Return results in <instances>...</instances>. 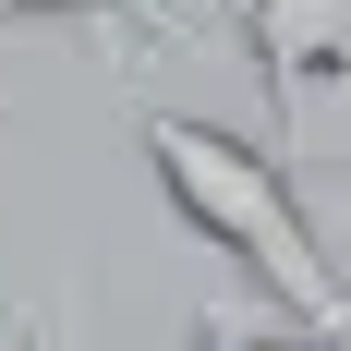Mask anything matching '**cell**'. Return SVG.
I'll return each instance as SVG.
<instances>
[{
  "mask_svg": "<svg viewBox=\"0 0 351 351\" xmlns=\"http://www.w3.org/2000/svg\"><path fill=\"white\" fill-rule=\"evenodd\" d=\"M145 170H158V194L206 230V254H230L267 303H291V327H315L327 351H351V279L327 267L315 206H303V182L279 170V145L230 134V121H194V109H145Z\"/></svg>",
  "mask_w": 351,
  "mask_h": 351,
  "instance_id": "obj_1",
  "label": "cell"
},
{
  "mask_svg": "<svg viewBox=\"0 0 351 351\" xmlns=\"http://www.w3.org/2000/svg\"><path fill=\"white\" fill-rule=\"evenodd\" d=\"M243 36H254V85L279 109V134H303L315 97H339L351 73V0H243Z\"/></svg>",
  "mask_w": 351,
  "mask_h": 351,
  "instance_id": "obj_2",
  "label": "cell"
},
{
  "mask_svg": "<svg viewBox=\"0 0 351 351\" xmlns=\"http://www.w3.org/2000/svg\"><path fill=\"white\" fill-rule=\"evenodd\" d=\"M0 25H121L134 49H182V12L170 0H0Z\"/></svg>",
  "mask_w": 351,
  "mask_h": 351,
  "instance_id": "obj_3",
  "label": "cell"
},
{
  "mask_svg": "<svg viewBox=\"0 0 351 351\" xmlns=\"http://www.w3.org/2000/svg\"><path fill=\"white\" fill-rule=\"evenodd\" d=\"M0 351H97L73 327V303H0Z\"/></svg>",
  "mask_w": 351,
  "mask_h": 351,
  "instance_id": "obj_4",
  "label": "cell"
},
{
  "mask_svg": "<svg viewBox=\"0 0 351 351\" xmlns=\"http://www.w3.org/2000/svg\"><path fill=\"white\" fill-rule=\"evenodd\" d=\"M194 351H327L315 327H243V315H206L194 327Z\"/></svg>",
  "mask_w": 351,
  "mask_h": 351,
  "instance_id": "obj_5",
  "label": "cell"
},
{
  "mask_svg": "<svg viewBox=\"0 0 351 351\" xmlns=\"http://www.w3.org/2000/svg\"><path fill=\"white\" fill-rule=\"evenodd\" d=\"M339 158H351V73H339Z\"/></svg>",
  "mask_w": 351,
  "mask_h": 351,
  "instance_id": "obj_6",
  "label": "cell"
}]
</instances>
